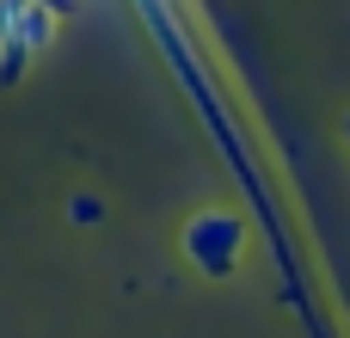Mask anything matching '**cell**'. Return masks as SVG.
I'll list each match as a JSON object with an SVG mask.
<instances>
[{
	"instance_id": "3957f363",
	"label": "cell",
	"mask_w": 350,
	"mask_h": 338,
	"mask_svg": "<svg viewBox=\"0 0 350 338\" xmlns=\"http://www.w3.org/2000/svg\"><path fill=\"white\" fill-rule=\"evenodd\" d=\"M345 142H350V111H345Z\"/></svg>"
},
{
	"instance_id": "6da1fadb",
	"label": "cell",
	"mask_w": 350,
	"mask_h": 338,
	"mask_svg": "<svg viewBox=\"0 0 350 338\" xmlns=\"http://www.w3.org/2000/svg\"><path fill=\"white\" fill-rule=\"evenodd\" d=\"M178 252H185L191 271H203V277L221 283V277H234L240 259H246V222L228 216V209H197V216L185 222V234H178Z\"/></svg>"
},
{
	"instance_id": "7a4b0ae2",
	"label": "cell",
	"mask_w": 350,
	"mask_h": 338,
	"mask_svg": "<svg viewBox=\"0 0 350 338\" xmlns=\"http://www.w3.org/2000/svg\"><path fill=\"white\" fill-rule=\"evenodd\" d=\"M74 222H98V203L92 197H74Z\"/></svg>"
}]
</instances>
